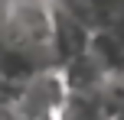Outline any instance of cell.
I'll use <instances>...</instances> for the list:
<instances>
[{
  "instance_id": "7a4b0ae2",
  "label": "cell",
  "mask_w": 124,
  "mask_h": 120,
  "mask_svg": "<svg viewBox=\"0 0 124 120\" xmlns=\"http://www.w3.org/2000/svg\"><path fill=\"white\" fill-rule=\"evenodd\" d=\"M88 42H92V32L85 29L82 23H75L69 13H62L59 6H52V36H49V52L56 68H62L65 62L85 55Z\"/></svg>"
},
{
  "instance_id": "3957f363",
  "label": "cell",
  "mask_w": 124,
  "mask_h": 120,
  "mask_svg": "<svg viewBox=\"0 0 124 120\" xmlns=\"http://www.w3.org/2000/svg\"><path fill=\"white\" fill-rule=\"evenodd\" d=\"M59 75H62V84H65L69 94H98L101 84L108 81V75L101 71V65L95 62L88 52L78 55V58H72V62H65L59 68Z\"/></svg>"
},
{
  "instance_id": "6da1fadb",
  "label": "cell",
  "mask_w": 124,
  "mask_h": 120,
  "mask_svg": "<svg viewBox=\"0 0 124 120\" xmlns=\"http://www.w3.org/2000/svg\"><path fill=\"white\" fill-rule=\"evenodd\" d=\"M65 84H62L59 68H49L43 75H36L30 84H23L13 114L20 120H59L62 104H65Z\"/></svg>"
}]
</instances>
